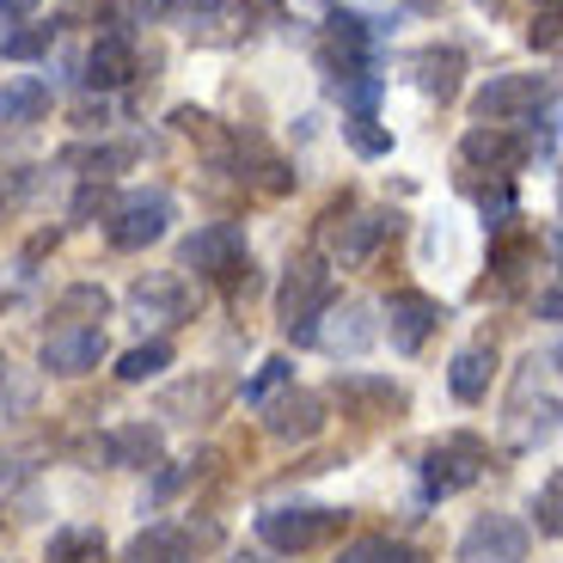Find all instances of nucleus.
<instances>
[{
    "label": "nucleus",
    "mask_w": 563,
    "mask_h": 563,
    "mask_svg": "<svg viewBox=\"0 0 563 563\" xmlns=\"http://www.w3.org/2000/svg\"><path fill=\"white\" fill-rule=\"evenodd\" d=\"M331 300H338V288H331V269H324L319 257H300V264L282 276V295H276L282 331H288L295 343H312V338H319V319L331 312Z\"/></svg>",
    "instance_id": "1"
},
{
    "label": "nucleus",
    "mask_w": 563,
    "mask_h": 563,
    "mask_svg": "<svg viewBox=\"0 0 563 563\" xmlns=\"http://www.w3.org/2000/svg\"><path fill=\"white\" fill-rule=\"evenodd\" d=\"M484 478V448L472 435H453L422 453V490L429 496H460Z\"/></svg>",
    "instance_id": "2"
},
{
    "label": "nucleus",
    "mask_w": 563,
    "mask_h": 563,
    "mask_svg": "<svg viewBox=\"0 0 563 563\" xmlns=\"http://www.w3.org/2000/svg\"><path fill=\"white\" fill-rule=\"evenodd\" d=\"M166 227H172V197L166 190H141V197L117 202V214H111L104 233H111L117 252H141V245L166 240Z\"/></svg>",
    "instance_id": "3"
},
{
    "label": "nucleus",
    "mask_w": 563,
    "mask_h": 563,
    "mask_svg": "<svg viewBox=\"0 0 563 563\" xmlns=\"http://www.w3.org/2000/svg\"><path fill=\"white\" fill-rule=\"evenodd\" d=\"M331 527H338L331 508H269V515H257V539H264L269 551H282V558L312 551Z\"/></svg>",
    "instance_id": "4"
},
{
    "label": "nucleus",
    "mask_w": 563,
    "mask_h": 563,
    "mask_svg": "<svg viewBox=\"0 0 563 563\" xmlns=\"http://www.w3.org/2000/svg\"><path fill=\"white\" fill-rule=\"evenodd\" d=\"M527 545H533V533L515 515H484V521L465 527L460 563H527Z\"/></svg>",
    "instance_id": "5"
},
{
    "label": "nucleus",
    "mask_w": 563,
    "mask_h": 563,
    "mask_svg": "<svg viewBox=\"0 0 563 563\" xmlns=\"http://www.w3.org/2000/svg\"><path fill=\"white\" fill-rule=\"evenodd\" d=\"M184 269H197V276H233V269H245V233L233 221H214V227H197L190 240H184L178 252Z\"/></svg>",
    "instance_id": "6"
},
{
    "label": "nucleus",
    "mask_w": 563,
    "mask_h": 563,
    "mask_svg": "<svg viewBox=\"0 0 563 563\" xmlns=\"http://www.w3.org/2000/svg\"><path fill=\"white\" fill-rule=\"evenodd\" d=\"M545 99H551L545 74H496V80L478 92L472 111H478L484 123H521V117H533Z\"/></svg>",
    "instance_id": "7"
},
{
    "label": "nucleus",
    "mask_w": 563,
    "mask_h": 563,
    "mask_svg": "<svg viewBox=\"0 0 563 563\" xmlns=\"http://www.w3.org/2000/svg\"><path fill=\"white\" fill-rule=\"evenodd\" d=\"M104 362V331L99 324H68V331H49L43 338V374H62V380H80Z\"/></svg>",
    "instance_id": "8"
},
{
    "label": "nucleus",
    "mask_w": 563,
    "mask_h": 563,
    "mask_svg": "<svg viewBox=\"0 0 563 563\" xmlns=\"http://www.w3.org/2000/svg\"><path fill=\"white\" fill-rule=\"evenodd\" d=\"M367 56H374V31H367V19L355 13H331V31H324V49L319 62L343 80H355V74H367Z\"/></svg>",
    "instance_id": "9"
},
{
    "label": "nucleus",
    "mask_w": 563,
    "mask_h": 563,
    "mask_svg": "<svg viewBox=\"0 0 563 563\" xmlns=\"http://www.w3.org/2000/svg\"><path fill=\"white\" fill-rule=\"evenodd\" d=\"M264 429L276 441H312L324 429V398L307 393V386H288L282 398H269V405H264Z\"/></svg>",
    "instance_id": "10"
},
{
    "label": "nucleus",
    "mask_w": 563,
    "mask_h": 563,
    "mask_svg": "<svg viewBox=\"0 0 563 563\" xmlns=\"http://www.w3.org/2000/svg\"><path fill=\"white\" fill-rule=\"evenodd\" d=\"M197 545H214V527H147L123 545V563H190Z\"/></svg>",
    "instance_id": "11"
},
{
    "label": "nucleus",
    "mask_w": 563,
    "mask_h": 563,
    "mask_svg": "<svg viewBox=\"0 0 563 563\" xmlns=\"http://www.w3.org/2000/svg\"><path fill=\"white\" fill-rule=\"evenodd\" d=\"M441 324V307L429 295H417V288H405V295L386 300V331H393V350H422V338Z\"/></svg>",
    "instance_id": "12"
},
{
    "label": "nucleus",
    "mask_w": 563,
    "mask_h": 563,
    "mask_svg": "<svg viewBox=\"0 0 563 563\" xmlns=\"http://www.w3.org/2000/svg\"><path fill=\"white\" fill-rule=\"evenodd\" d=\"M135 80V43L123 31H104L92 49H86V86L92 92H117V86Z\"/></svg>",
    "instance_id": "13"
},
{
    "label": "nucleus",
    "mask_w": 563,
    "mask_h": 563,
    "mask_svg": "<svg viewBox=\"0 0 563 563\" xmlns=\"http://www.w3.org/2000/svg\"><path fill=\"white\" fill-rule=\"evenodd\" d=\"M338 405H343V417L374 422V417H393V410L405 405V393H398L393 380H380V374H343V380H338Z\"/></svg>",
    "instance_id": "14"
},
{
    "label": "nucleus",
    "mask_w": 563,
    "mask_h": 563,
    "mask_svg": "<svg viewBox=\"0 0 563 563\" xmlns=\"http://www.w3.org/2000/svg\"><path fill=\"white\" fill-rule=\"evenodd\" d=\"M166 441H159L154 422H117L111 435H104V460L123 465V472H154Z\"/></svg>",
    "instance_id": "15"
},
{
    "label": "nucleus",
    "mask_w": 563,
    "mask_h": 563,
    "mask_svg": "<svg viewBox=\"0 0 563 563\" xmlns=\"http://www.w3.org/2000/svg\"><path fill=\"white\" fill-rule=\"evenodd\" d=\"M374 307H362V300H350L343 312H331V324H319V338L312 343H324L331 355H362L367 343H374Z\"/></svg>",
    "instance_id": "16"
},
{
    "label": "nucleus",
    "mask_w": 563,
    "mask_h": 563,
    "mask_svg": "<svg viewBox=\"0 0 563 563\" xmlns=\"http://www.w3.org/2000/svg\"><path fill=\"white\" fill-rule=\"evenodd\" d=\"M135 312L141 319H159V324H178V319H190V288H184L178 276H141L135 282Z\"/></svg>",
    "instance_id": "17"
},
{
    "label": "nucleus",
    "mask_w": 563,
    "mask_h": 563,
    "mask_svg": "<svg viewBox=\"0 0 563 563\" xmlns=\"http://www.w3.org/2000/svg\"><path fill=\"white\" fill-rule=\"evenodd\" d=\"M490 380H496V350H490V343H465V350L453 355V367H448L453 398H465V405H478V398L490 393Z\"/></svg>",
    "instance_id": "18"
},
{
    "label": "nucleus",
    "mask_w": 563,
    "mask_h": 563,
    "mask_svg": "<svg viewBox=\"0 0 563 563\" xmlns=\"http://www.w3.org/2000/svg\"><path fill=\"white\" fill-rule=\"evenodd\" d=\"M460 154L472 159V166H496V172H515V166H521V159H527V147H521V141H515V135H508L503 123H478V129H472V135L460 141Z\"/></svg>",
    "instance_id": "19"
},
{
    "label": "nucleus",
    "mask_w": 563,
    "mask_h": 563,
    "mask_svg": "<svg viewBox=\"0 0 563 563\" xmlns=\"http://www.w3.org/2000/svg\"><path fill=\"white\" fill-rule=\"evenodd\" d=\"M386 233H393V214H386V209L355 214V221H343V233H338V257H343V264H367V257L380 252Z\"/></svg>",
    "instance_id": "20"
},
{
    "label": "nucleus",
    "mask_w": 563,
    "mask_h": 563,
    "mask_svg": "<svg viewBox=\"0 0 563 563\" xmlns=\"http://www.w3.org/2000/svg\"><path fill=\"white\" fill-rule=\"evenodd\" d=\"M43 111H49V80L13 74V80L0 86V123H37Z\"/></svg>",
    "instance_id": "21"
},
{
    "label": "nucleus",
    "mask_w": 563,
    "mask_h": 563,
    "mask_svg": "<svg viewBox=\"0 0 563 563\" xmlns=\"http://www.w3.org/2000/svg\"><path fill=\"white\" fill-rule=\"evenodd\" d=\"M104 312H111V295H104L99 282H74V288H62L56 295V331H68V324H99Z\"/></svg>",
    "instance_id": "22"
},
{
    "label": "nucleus",
    "mask_w": 563,
    "mask_h": 563,
    "mask_svg": "<svg viewBox=\"0 0 563 563\" xmlns=\"http://www.w3.org/2000/svg\"><path fill=\"white\" fill-rule=\"evenodd\" d=\"M460 74H465L460 49H422L417 56V86L429 99H453V92H460Z\"/></svg>",
    "instance_id": "23"
},
{
    "label": "nucleus",
    "mask_w": 563,
    "mask_h": 563,
    "mask_svg": "<svg viewBox=\"0 0 563 563\" xmlns=\"http://www.w3.org/2000/svg\"><path fill=\"white\" fill-rule=\"evenodd\" d=\"M214 405H221V380H190V386H172L159 398V417L197 422V417H214Z\"/></svg>",
    "instance_id": "24"
},
{
    "label": "nucleus",
    "mask_w": 563,
    "mask_h": 563,
    "mask_svg": "<svg viewBox=\"0 0 563 563\" xmlns=\"http://www.w3.org/2000/svg\"><path fill=\"white\" fill-rule=\"evenodd\" d=\"M338 563H422V551L417 545H398V539L367 533V539H350V545L338 551Z\"/></svg>",
    "instance_id": "25"
},
{
    "label": "nucleus",
    "mask_w": 563,
    "mask_h": 563,
    "mask_svg": "<svg viewBox=\"0 0 563 563\" xmlns=\"http://www.w3.org/2000/svg\"><path fill=\"white\" fill-rule=\"evenodd\" d=\"M172 367V343L166 338H154V343H135V350L123 355V362H117V380H154V374H166Z\"/></svg>",
    "instance_id": "26"
},
{
    "label": "nucleus",
    "mask_w": 563,
    "mask_h": 563,
    "mask_svg": "<svg viewBox=\"0 0 563 563\" xmlns=\"http://www.w3.org/2000/svg\"><path fill=\"white\" fill-rule=\"evenodd\" d=\"M288 380H295V367L282 362V355H269V362L257 367L252 380H245V405H269V398H276L282 386H288Z\"/></svg>",
    "instance_id": "27"
},
{
    "label": "nucleus",
    "mask_w": 563,
    "mask_h": 563,
    "mask_svg": "<svg viewBox=\"0 0 563 563\" xmlns=\"http://www.w3.org/2000/svg\"><path fill=\"white\" fill-rule=\"evenodd\" d=\"M49 563H104L99 533H56L49 539Z\"/></svg>",
    "instance_id": "28"
},
{
    "label": "nucleus",
    "mask_w": 563,
    "mask_h": 563,
    "mask_svg": "<svg viewBox=\"0 0 563 563\" xmlns=\"http://www.w3.org/2000/svg\"><path fill=\"white\" fill-rule=\"evenodd\" d=\"M56 43V25H25V31H13V37H0V56L7 62H31V56H43Z\"/></svg>",
    "instance_id": "29"
},
{
    "label": "nucleus",
    "mask_w": 563,
    "mask_h": 563,
    "mask_svg": "<svg viewBox=\"0 0 563 563\" xmlns=\"http://www.w3.org/2000/svg\"><path fill=\"white\" fill-rule=\"evenodd\" d=\"M202 472H209V460H178V465H166V472L154 478V490H147V503H172V496H178L190 478H202Z\"/></svg>",
    "instance_id": "30"
},
{
    "label": "nucleus",
    "mask_w": 563,
    "mask_h": 563,
    "mask_svg": "<svg viewBox=\"0 0 563 563\" xmlns=\"http://www.w3.org/2000/svg\"><path fill=\"white\" fill-rule=\"evenodd\" d=\"M343 135H350V147H355V154H367V159L393 154V135H386V129H374V117H350V123H343Z\"/></svg>",
    "instance_id": "31"
},
{
    "label": "nucleus",
    "mask_w": 563,
    "mask_h": 563,
    "mask_svg": "<svg viewBox=\"0 0 563 563\" xmlns=\"http://www.w3.org/2000/svg\"><path fill=\"white\" fill-rule=\"evenodd\" d=\"M129 159H135V147H92V154H80V166H86L92 184H104V178H117Z\"/></svg>",
    "instance_id": "32"
},
{
    "label": "nucleus",
    "mask_w": 563,
    "mask_h": 563,
    "mask_svg": "<svg viewBox=\"0 0 563 563\" xmlns=\"http://www.w3.org/2000/svg\"><path fill=\"white\" fill-rule=\"evenodd\" d=\"M374 99H380V74H355V80H343V104H350L355 117H374Z\"/></svg>",
    "instance_id": "33"
},
{
    "label": "nucleus",
    "mask_w": 563,
    "mask_h": 563,
    "mask_svg": "<svg viewBox=\"0 0 563 563\" xmlns=\"http://www.w3.org/2000/svg\"><path fill=\"white\" fill-rule=\"evenodd\" d=\"M172 129H178V135H190V141H209V147H221L209 111H190V104H178V111H172Z\"/></svg>",
    "instance_id": "34"
},
{
    "label": "nucleus",
    "mask_w": 563,
    "mask_h": 563,
    "mask_svg": "<svg viewBox=\"0 0 563 563\" xmlns=\"http://www.w3.org/2000/svg\"><path fill=\"white\" fill-rule=\"evenodd\" d=\"M533 515H539V533H563V478H551L545 490H539Z\"/></svg>",
    "instance_id": "35"
},
{
    "label": "nucleus",
    "mask_w": 563,
    "mask_h": 563,
    "mask_svg": "<svg viewBox=\"0 0 563 563\" xmlns=\"http://www.w3.org/2000/svg\"><path fill=\"white\" fill-rule=\"evenodd\" d=\"M166 13H172V0H117V19L123 25H154Z\"/></svg>",
    "instance_id": "36"
},
{
    "label": "nucleus",
    "mask_w": 563,
    "mask_h": 563,
    "mask_svg": "<svg viewBox=\"0 0 563 563\" xmlns=\"http://www.w3.org/2000/svg\"><path fill=\"white\" fill-rule=\"evenodd\" d=\"M527 37H533L539 49H551V43L563 37V19H558V13H539V19H533V31H527Z\"/></svg>",
    "instance_id": "37"
},
{
    "label": "nucleus",
    "mask_w": 563,
    "mask_h": 563,
    "mask_svg": "<svg viewBox=\"0 0 563 563\" xmlns=\"http://www.w3.org/2000/svg\"><path fill=\"white\" fill-rule=\"evenodd\" d=\"M221 0H172V13H184V19H209Z\"/></svg>",
    "instance_id": "38"
},
{
    "label": "nucleus",
    "mask_w": 563,
    "mask_h": 563,
    "mask_svg": "<svg viewBox=\"0 0 563 563\" xmlns=\"http://www.w3.org/2000/svg\"><path fill=\"white\" fill-rule=\"evenodd\" d=\"M484 214H515V197H508V190H496V197H484Z\"/></svg>",
    "instance_id": "39"
},
{
    "label": "nucleus",
    "mask_w": 563,
    "mask_h": 563,
    "mask_svg": "<svg viewBox=\"0 0 563 563\" xmlns=\"http://www.w3.org/2000/svg\"><path fill=\"white\" fill-rule=\"evenodd\" d=\"M31 7H37V0H0V19H25Z\"/></svg>",
    "instance_id": "40"
},
{
    "label": "nucleus",
    "mask_w": 563,
    "mask_h": 563,
    "mask_svg": "<svg viewBox=\"0 0 563 563\" xmlns=\"http://www.w3.org/2000/svg\"><path fill=\"white\" fill-rule=\"evenodd\" d=\"M539 319H563V295H539Z\"/></svg>",
    "instance_id": "41"
},
{
    "label": "nucleus",
    "mask_w": 563,
    "mask_h": 563,
    "mask_svg": "<svg viewBox=\"0 0 563 563\" xmlns=\"http://www.w3.org/2000/svg\"><path fill=\"white\" fill-rule=\"evenodd\" d=\"M410 7H417V13H435V7H441V0H410Z\"/></svg>",
    "instance_id": "42"
},
{
    "label": "nucleus",
    "mask_w": 563,
    "mask_h": 563,
    "mask_svg": "<svg viewBox=\"0 0 563 563\" xmlns=\"http://www.w3.org/2000/svg\"><path fill=\"white\" fill-rule=\"evenodd\" d=\"M269 7H282V0H252V13H269Z\"/></svg>",
    "instance_id": "43"
},
{
    "label": "nucleus",
    "mask_w": 563,
    "mask_h": 563,
    "mask_svg": "<svg viewBox=\"0 0 563 563\" xmlns=\"http://www.w3.org/2000/svg\"><path fill=\"white\" fill-rule=\"evenodd\" d=\"M240 563H264V558H240Z\"/></svg>",
    "instance_id": "44"
},
{
    "label": "nucleus",
    "mask_w": 563,
    "mask_h": 563,
    "mask_svg": "<svg viewBox=\"0 0 563 563\" xmlns=\"http://www.w3.org/2000/svg\"><path fill=\"white\" fill-rule=\"evenodd\" d=\"M0 478H7V460H0Z\"/></svg>",
    "instance_id": "45"
},
{
    "label": "nucleus",
    "mask_w": 563,
    "mask_h": 563,
    "mask_svg": "<svg viewBox=\"0 0 563 563\" xmlns=\"http://www.w3.org/2000/svg\"><path fill=\"white\" fill-rule=\"evenodd\" d=\"M558 367H563V350H558Z\"/></svg>",
    "instance_id": "46"
},
{
    "label": "nucleus",
    "mask_w": 563,
    "mask_h": 563,
    "mask_svg": "<svg viewBox=\"0 0 563 563\" xmlns=\"http://www.w3.org/2000/svg\"><path fill=\"white\" fill-rule=\"evenodd\" d=\"M0 374H7V362H0Z\"/></svg>",
    "instance_id": "47"
}]
</instances>
